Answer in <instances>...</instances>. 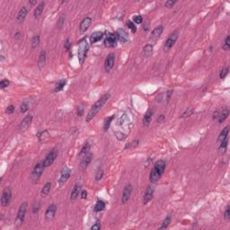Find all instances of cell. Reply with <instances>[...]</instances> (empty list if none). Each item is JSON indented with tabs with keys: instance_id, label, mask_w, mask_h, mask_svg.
Returning a JSON list of instances; mask_svg holds the SVG:
<instances>
[{
	"instance_id": "6da1fadb",
	"label": "cell",
	"mask_w": 230,
	"mask_h": 230,
	"mask_svg": "<svg viewBox=\"0 0 230 230\" xmlns=\"http://www.w3.org/2000/svg\"><path fill=\"white\" fill-rule=\"evenodd\" d=\"M111 95L109 93H106L104 94L100 99H98L94 103V104L91 107L90 111L88 112V113L87 114V117H86V122H89L91 120L95 117V115L99 113V111L103 108V106L106 103V102L110 99Z\"/></svg>"
},
{
	"instance_id": "7a4b0ae2",
	"label": "cell",
	"mask_w": 230,
	"mask_h": 230,
	"mask_svg": "<svg viewBox=\"0 0 230 230\" xmlns=\"http://www.w3.org/2000/svg\"><path fill=\"white\" fill-rule=\"evenodd\" d=\"M165 169V162L164 160H158L156 161L155 164L154 165V167L151 170L150 175H149V179L150 181L152 183H155V181H158L161 176L163 175Z\"/></svg>"
},
{
	"instance_id": "3957f363",
	"label": "cell",
	"mask_w": 230,
	"mask_h": 230,
	"mask_svg": "<svg viewBox=\"0 0 230 230\" xmlns=\"http://www.w3.org/2000/svg\"><path fill=\"white\" fill-rule=\"evenodd\" d=\"M88 43H87V41L86 39H82L80 41H79V44H78V52H77V55H78V61H79V65H83L84 60H86V58L87 56V52H88Z\"/></svg>"
},
{
	"instance_id": "277c9868",
	"label": "cell",
	"mask_w": 230,
	"mask_h": 230,
	"mask_svg": "<svg viewBox=\"0 0 230 230\" xmlns=\"http://www.w3.org/2000/svg\"><path fill=\"white\" fill-rule=\"evenodd\" d=\"M28 209V202L25 201L23 203H22L19 207L18 212H17V216L15 219V226L16 227H19L25 221V214Z\"/></svg>"
},
{
	"instance_id": "5b68a950",
	"label": "cell",
	"mask_w": 230,
	"mask_h": 230,
	"mask_svg": "<svg viewBox=\"0 0 230 230\" xmlns=\"http://www.w3.org/2000/svg\"><path fill=\"white\" fill-rule=\"evenodd\" d=\"M44 168L45 167H44L42 162L36 164V165L34 166L33 170L32 172V174H31V180L33 181V183L38 181V180L41 178V176L42 175V173L44 171Z\"/></svg>"
},
{
	"instance_id": "8992f818",
	"label": "cell",
	"mask_w": 230,
	"mask_h": 230,
	"mask_svg": "<svg viewBox=\"0 0 230 230\" xmlns=\"http://www.w3.org/2000/svg\"><path fill=\"white\" fill-rule=\"evenodd\" d=\"M12 200V191L9 187H6L1 195V205L3 207H7Z\"/></svg>"
},
{
	"instance_id": "52a82bcc",
	"label": "cell",
	"mask_w": 230,
	"mask_h": 230,
	"mask_svg": "<svg viewBox=\"0 0 230 230\" xmlns=\"http://www.w3.org/2000/svg\"><path fill=\"white\" fill-rule=\"evenodd\" d=\"M58 150H57L56 148L52 149L49 154H48V155H46V157H45V159L42 161L44 167L51 166V165L54 163V161L56 160L57 156H58Z\"/></svg>"
},
{
	"instance_id": "ba28073f",
	"label": "cell",
	"mask_w": 230,
	"mask_h": 230,
	"mask_svg": "<svg viewBox=\"0 0 230 230\" xmlns=\"http://www.w3.org/2000/svg\"><path fill=\"white\" fill-rule=\"evenodd\" d=\"M114 63H115V54L112 52L110 54H108V56L106 57V58L104 60V69H105V71L110 72L113 68Z\"/></svg>"
},
{
	"instance_id": "9c48e42d",
	"label": "cell",
	"mask_w": 230,
	"mask_h": 230,
	"mask_svg": "<svg viewBox=\"0 0 230 230\" xmlns=\"http://www.w3.org/2000/svg\"><path fill=\"white\" fill-rule=\"evenodd\" d=\"M178 39V32H174L173 33H171L170 35L168 36V38L166 39V41H165V48L166 50L171 49V48L174 45V43L176 42Z\"/></svg>"
},
{
	"instance_id": "30bf717a",
	"label": "cell",
	"mask_w": 230,
	"mask_h": 230,
	"mask_svg": "<svg viewBox=\"0 0 230 230\" xmlns=\"http://www.w3.org/2000/svg\"><path fill=\"white\" fill-rule=\"evenodd\" d=\"M116 38L119 39V41L120 42H122V43H128L129 41V34L128 32L124 30V29H122V28H120L117 30L116 32Z\"/></svg>"
},
{
	"instance_id": "8fae6325",
	"label": "cell",
	"mask_w": 230,
	"mask_h": 230,
	"mask_svg": "<svg viewBox=\"0 0 230 230\" xmlns=\"http://www.w3.org/2000/svg\"><path fill=\"white\" fill-rule=\"evenodd\" d=\"M70 174H71V171H70V169L68 168V167H64L62 169V171H61V174H60V177L58 179V185L59 186H61L63 185L66 181L68 180V178L70 177Z\"/></svg>"
},
{
	"instance_id": "7c38bea8",
	"label": "cell",
	"mask_w": 230,
	"mask_h": 230,
	"mask_svg": "<svg viewBox=\"0 0 230 230\" xmlns=\"http://www.w3.org/2000/svg\"><path fill=\"white\" fill-rule=\"evenodd\" d=\"M56 211H57V206H56L55 204L50 205L49 207H48L46 212H45V219H46L48 222L51 221V220L54 219Z\"/></svg>"
},
{
	"instance_id": "4fadbf2b",
	"label": "cell",
	"mask_w": 230,
	"mask_h": 230,
	"mask_svg": "<svg viewBox=\"0 0 230 230\" xmlns=\"http://www.w3.org/2000/svg\"><path fill=\"white\" fill-rule=\"evenodd\" d=\"M131 193H132V185L130 184H128L125 185L124 189H123V191H122V203H127L129 199H130V196H131Z\"/></svg>"
},
{
	"instance_id": "5bb4252c",
	"label": "cell",
	"mask_w": 230,
	"mask_h": 230,
	"mask_svg": "<svg viewBox=\"0 0 230 230\" xmlns=\"http://www.w3.org/2000/svg\"><path fill=\"white\" fill-rule=\"evenodd\" d=\"M117 38L115 34L113 33H108L104 39V45L108 48H113L116 46Z\"/></svg>"
},
{
	"instance_id": "9a60e30c",
	"label": "cell",
	"mask_w": 230,
	"mask_h": 230,
	"mask_svg": "<svg viewBox=\"0 0 230 230\" xmlns=\"http://www.w3.org/2000/svg\"><path fill=\"white\" fill-rule=\"evenodd\" d=\"M92 161V155L91 154H87L86 155L83 156V158L81 159L80 165H79V168L81 169L82 171H84L87 168V166L89 165V164Z\"/></svg>"
},
{
	"instance_id": "2e32d148",
	"label": "cell",
	"mask_w": 230,
	"mask_h": 230,
	"mask_svg": "<svg viewBox=\"0 0 230 230\" xmlns=\"http://www.w3.org/2000/svg\"><path fill=\"white\" fill-rule=\"evenodd\" d=\"M91 23H92L91 17H89V16L84 17L82 20V22L80 23V25H79V32H80V33H83V32H86L90 27Z\"/></svg>"
},
{
	"instance_id": "e0dca14e",
	"label": "cell",
	"mask_w": 230,
	"mask_h": 230,
	"mask_svg": "<svg viewBox=\"0 0 230 230\" xmlns=\"http://www.w3.org/2000/svg\"><path fill=\"white\" fill-rule=\"evenodd\" d=\"M32 115L29 114L26 117H25L19 125V129L20 130H26L30 127V125L32 123Z\"/></svg>"
},
{
	"instance_id": "ac0fdd59",
	"label": "cell",
	"mask_w": 230,
	"mask_h": 230,
	"mask_svg": "<svg viewBox=\"0 0 230 230\" xmlns=\"http://www.w3.org/2000/svg\"><path fill=\"white\" fill-rule=\"evenodd\" d=\"M154 188L152 186H148L146 190V191H145L144 193V197H143V202L145 204H147L152 199H153V196H154Z\"/></svg>"
},
{
	"instance_id": "d6986e66",
	"label": "cell",
	"mask_w": 230,
	"mask_h": 230,
	"mask_svg": "<svg viewBox=\"0 0 230 230\" xmlns=\"http://www.w3.org/2000/svg\"><path fill=\"white\" fill-rule=\"evenodd\" d=\"M164 31V27L162 25H159V26H156L151 32V36H150V40L151 41H156L158 40L159 37L161 36L162 32Z\"/></svg>"
},
{
	"instance_id": "ffe728a7",
	"label": "cell",
	"mask_w": 230,
	"mask_h": 230,
	"mask_svg": "<svg viewBox=\"0 0 230 230\" xmlns=\"http://www.w3.org/2000/svg\"><path fill=\"white\" fill-rule=\"evenodd\" d=\"M81 193V184H76L73 190L71 191V194H70V200H76L77 199V197L80 195Z\"/></svg>"
},
{
	"instance_id": "44dd1931",
	"label": "cell",
	"mask_w": 230,
	"mask_h": 230,
	"mask_svg": "<svg viewBox=\"0 0 230 230\" xmlns=\"http://www.w3.org/2000/svg\"><path fill=\"white\" fill-rule=\"evenodd\" d=\"M27 13H28V9L26 6H22V8L19 10L18 12V15H17V17H16V21L18 23H23L25 21L26 15H27Z\"/></svg>"
},
{
	"instance_id": "7402d4cb",
	"label": "cell",
	"mask_w": 230,
	"mask_h": 230,
	"mask_svg": "<svg viewBox=\"0 0 230 230\" xmlns=\"http://www.w3.org/2000/svg\"><path fill=\"white\" fill-rule=\"evenodd\" d=\"M103 32H94L90 36V42L92 44L96 43V42L100 41L103 39Z\"/></svg>"
},
{
	"instance_id": "603a6c76",
	"label": "cell",
	"mask_w": 230,
	"mask_h": 230,
	"mask_svg": "<svg viewBox=\"0 0 230 230\" xmlns=\"http://www.w3.org/2000/svg\"><path fill=\"white\" fill-rule=\"evenodd\" d=\"M154 114V110L153 109H149V110L145 113L144 118H143V125L144 126H148L151 122V120Z\"/></svg>"
},
{
	"instance_id": "cb8c5ba5",
	"label": "cell",
	"mask_w": 230,
	"mask_h": 230,
	"mask_svg": "<svg viewBox=\"0 0 230 230\" xmlns=\"http://www.w3.org/2000/svg\"><path fill=\"white\" fill-rule=\"evenodd\" d=\"M153 51H154V47L153 45L151 44H147L143 48V56L145 58H148L152 55L153 53Z\"/></svg>"
},
{
	"instance_id": "d4e9b609",
	"label": "cell",
	"mask_w": 230,
	"mask_h": 230,
	"mask_svg": "<svg viewBox=\"0 0 230 230\" xmlns=\"http://www.w3.org/2000/svg\"><path fill=\"white\" fill-rule=\"evenodd\" d=\"M44 6H45V3L44 2H41L37 6V7H36L35 10H34V15H33L34 18H39L41 16V15L42 14V12H43Z\"/></svg>"
},
{
	"instance_id": "484cf974",
	"label": "cell",
	"mask_w": 230,
	"mask_h": 230,
	"mask_svg": "<svg viewBox=\"0 0 230 230\" xmlns=\"http://www.w3.org/2000/svg\"><path fill=\"white\" fill-rule=\"evenodd\" d=\"M46 58H47L46 51H41L40 55H39V58H38V67L40 68L44 67V65L46 63Z\"/></svg>"
},
{
	"instance_id": "4316f807",
	"label": "cell",
	"mask_w": 230,
	"mask_h": 230,
	"mask_svg": "<svg viewBox=\"0 0 230 230\" xmlns=\"http://www.w3.org/2000/svg\"><path fill=\"white\" fill-rule=\"evenodd\" d=\"M228 115H229V111H228V109L227 108H225V109H223V111L219 114V123H222V122H224L225 120H226V119L228 117Z\"/></svg>"
},
{
	"instance_id": "83f0119b",
	"label": "cell",
	"mask_w": 230,
	"mask_h": 230,
	"mask_svg": "<svg viewBox=\"0 0 230 230\" xmlns=\"http://www.w3.org/2000/svg\"><path fill=\"white\" fill-rule=\"evenodd\" d=\"M228 131H229V126H226L223 129V130L220 132V134L219 135V138H217V141H223L225 139H227V135H228Z\"/></svg>"
},
{
	"instance_id": "f1b7e54d",
	"label": "cell",
	"mask_w": 230,
	"mask_h": 230,
	"mask_svg": "<svg viewBox=\"0 0 230 230\" xmlns=\"http://www.w3.org/2000/svg\"><path fill=\"white\" fill-rule=\"evenodd\" d=\"M51 181H48V183L45 184V185L43 186L42 190H41V196L42 197H46L48 196V194L50 193L51 191Z\"/></svg>"
},
{
	"instance_id": "f546056e",
	"label": "cell",
	"mask_w": 230,
	"mask_h": 230,
	"mask_svg": "<svg viewBox=\"0 0 230 230\" xmlns=\"http://www.w3.org/2000/svg\"><path fill=\"white\" fill-rule=\"evenodd\" d=\"M171 220H172V215H171V214H168V215L165 217V219L163 220L162 225H161V226H160L159 228H160V229H165V228H167L168 226L170 225V223H171Z\"/></svg>"
},
{
	"instance_id": "4dcf8cb0",
	"label": "cell",
	"mask_w": 230,
	"mask_h": 230,
	"mask_svg": "<svg viewBox=\"0 0 230 230\" xmlns=\"http://www.w3.org/2000/svg\"><path fill=\"white\" fill-rule=\"evenodd\" d=\"M66 84H67V80H66V79L59 80V81L56 84L55 88H54V92H59V91L63 90L64 87L66 86Z\"/></svg>"
},
{
	"instance_id": "1f68e13d",
	"label": "cell",
	"mask_w": 230,
	"mask_h": 230,
	"mask_svg": "<svg viewBox=\"0 0 230 230\" xmlns=\"http://www.w3.org/2000/svg\"><path fill=\"white\" fill-rule=\"evenodd\" d=\"M104 209H105V203H104L103 200H98L97 201H96L95 206H94V210H95L96 212L103 211Z\"/></svg>"
},
{
	"instance_id": "d6a6232c",
	"label": "cell",
	"mask_w": 230,
	"mask_h": 230,
	"mask_svg": "<svg viewBox=\"0 0 230 230\" xmlns=\"http://www.w3.org/2000/svg\"><path fill=\"white\" fill-rule=\"evenodd\" d=\"M113 118H114V116L112 115V116H110V117H108V118L105 119L104 122H103V130H104V131H106L109 128H110V125H111V123H112V122H113Z\"/></svg>"
},
{
	"instance_id": "836d02e7",
	"label": "cell",
	"mask_w": 230,
	"mask_h": 230,
	"mask_svg": "<svg viewBox=\"0 0 230 230\" xmlns=\"http://www.w3.org/2000/svg\"><path fill=\"white\" fill-rule=\"evenodd\" d=\"M89 150H90V144L88 142H87L86 144L84 145V147L82 148L81 149V152L79 154L80 156H84V155H86L87 154L89 153Z\"/></svg>"
},
{
	"instance_id": "e575fe53",
	"label": "cell",
	"mask_w": 230,
	"mask_h": 230,
	"mask_svg": "<svg viewBox=\"0 0 230 230\" xmlns=\"http://www.w3.org/2000/svg\"><path fill=\"white\" fill-rule=\"evenodd\" d=\"M39 44H40V36L34 35L32 39V49H36V48H38Z\"/></svg>"
},
{
	"instance_id": "d590c367",
	"label": "cell",
	"mask_w": 230,
	"mask_h": 230,
	"mask_svg": "<svg viewBox=\"0 0 230 230\" xmlns=\"http://www.w3.org/2000/svg\"><path fill=\"white\" fill-rule=\"evenodd\" d=\"M194 113V110H193L192 108H187V110H185L183 114L181 115V118H187V117H190L191 115H192V113Z\"/></svg>"
},
{
	"instance_id": "8d00e7d4",
	"label": "cell",
	"mask_w": 230,
	"mask_h": 230,
	"mask_svg": "<svg viewBox=\"0 0 230 230\" xmlns=\"http://www.w3.org/2000/svg\"><path fill=\"white\" fill-rule=\"evenodd\" d=\"M127 26H128V28L133 32V33H135L136 32H137V26H136V25L134 23H133L132 21H128L127 22Z\"/></svg>"
},
{
	"instance_id": "74e56055",
	"label": "cell",
	"mask_w": 230,
	"mask_h": 230,
	"mask_svg": "<svg viewBox=\"0 0 230 230\" xmlns=\"http://www.w3.org/2000/svg\"><path fill=\"white\" fill-rule=\"evenodd\" d=\"M41 208V203L40 201H35L32 205V213L33 214H37L39 212V210Z\"/></svg>"
},
{
	"instance_id": "f35d334b",
	"label": "cell",
	"mask_w": 230,
	"mask_h": 230,
	"mask_svg": "<svg viewBox=\"0 0 230 230\" xmlns=\"http://www.w3.org/2000/svg\"><path fill=\"white\" fill-rule=\"evenodd\" d=\"M222 48H223V50L226 51H229V49H230V40H229V35H227L226 37V39H225V42H224Z\"/></svg>"
},
{
	"instance_id": "ab89813d",
	"label": "cell",
	"mask_w": 230,
	"mask_h": 230,
	"mask_svg": "<svg viewBox=\"0 0 230 230\" xmlns=\"http://www.w3.org/2000/svg\"><path fill=\"white\" fill-rule=\"evenodd\" d=\"M28 110H29V104L27 103V102H26V101H25V102H23V103L21 104V107H20V111H21V113H26Z\"/></svg>"
},
{
	"instance_id": "60d3db41",
	"label": "cell",
	"mask_w": 230,
	"mask_h": 230,
	"mask_svg": "<svg viewBox=\"0 0 230 230\" xmlns=\"http://www.w3.org/2000/svg\"><path fill=\"white\" fill-rule=\"evenodd\" d=\"M224 217L226 220H229L230 219V205L227 204L226 207V210H225V212H224Z\"/></svg>"
},
{
	"instance_id": "b9f144b4",
	"label": "cell",
	"mask_w": 230,
	"mask_h": 230,
	"mask_svg": "<svg viewBox=\"0 0 230 230\" xmlns=\"http://www.w3.org/2000/svg\"><path fill=\"white\" fill-rule=\"evenodd\" d=\"M65 25V16L64 15H61L59 17L58 21V29H62V27L64 26Z\"/></svg>"
},
{
	"instance_id": "7bdbcfd3",
	"label": "cell",
	"mask_w": 230,
	"mask_h": 230,
	"mask_svg": "<svg viewBox=\"0 0 230 230\" xmlns=\"http://www.w3.org/2000/svg\"><path fill=\"white\" fill-rule=\"evenodd\" d=\"M133 20V23H137V25H139V23H141L143 22V18L140 15H134L132 18Z\"/></svg>"
},
{
	"instance_id": "ee69618b",
	"label": "cell",
	"mask_w": 230,
	"mask_h": 230,
	"mask_svg": "<svg viewBox=\"0 0 230 230\" xmlns=\"http://www.w3.org/2000/svg\"><path fill=\"white\" fill-rule=\"evenodd\" d=\"M228 71H229V69H228V68H227V67H226V68H223L221 69V71H220L219 77H220L221 79L225 78V77H226V76L228 74Z\"/></svg>"
},
{
	"instance_id": "f6af8a7d",
	"label": "cell",
	"mask_w": 230,
	"mask_h": 230,
	"mask_svg": "<svg viewBox=\"0 0 230 230\" xmlns=\"http://www.w3.org/2000/svg\"><path fill=\"white\" fill-rule=\"evenodd\" d=\"M9 84H10V81L7 80V79H3L1 80V82H0V88L1 89H5L6 87H9Z\"/></svg>"
},
{
	"instance_id": "bcb514c9",
	"label": "cell",
	"mask_w": 230,
	"mask_h": 230,
	"mask_svg": "<svg viewBox=\"0 0 230 230\" xmlns=\"http://www.w3.org/2000/svg\"><path fill=\"white\" fill-rule=\"evenodd\" d=\"M227 143H228V139H227L220 142V147H219V150H220V151H223V152H224V151L226 150V147H227Z\"/></svg>"
},
{
	"instance_id": "7dc6e473",
	"label": "cell",
	"mask_w": 230,
	"mask_h": 230,
	"mask_svg": "<svg viewBox=\"0 0 230 230\" xmlns=\"http://www.w3.org/2000/svg\"><path fill=\"white\" fill-rule=\"evenodd\" d=\"M103 176V169H100V170H99L97 173H96L95 180H96V181H100V180H102Z\"/></svg>"
},
{
	"instance_id": "c3c4849f",
	"label": "cell",
	"mask_w": 230,
	"mask_h": 230,
	"mask_svg": "<svg viewBox=\"0 0 230 230\" xmlns=\"http://www.w3.org/2000/svg\"><path fill=\"white\" fill-rule=\"evenodd\" d=\"M176 4V1H173V0H168L165 3V6L167 8H172L174 5Z\"/></svg>"
},
{
	"instance_id": "681fc988",
	"label": "cell",
	"mask_w": 230,
	"mask_h": 230,
	"mask_svg": "<svg viewBox=\"0 0 230 230\" xmlns=\"http://www.w3.org/2000/svg\"><path fill=\"white\" fill-rule=\"evenodd\" d=\"M15 111V107L14 105H9V106H7V108H6V113L7 114H12Z\"/></svg>"
},
{
	"instance_id": "f907efd6",
	"label": "cell",
	"mask_w": 230,
	"mask_h": 230,
	"mask_svg": "<svg viewBox=\"0 0 230 230\" xmlns=\"http://www.w3.org/2000/svg\"><path fill=\"white\" fill-rule=\"evenodd\" d=\"M101 227H102L101 223L100 222H96L94 226H91V229L92 230H99V229H101Z\"/></svg>"
},
{
	"instance_id": "816d5d0a",
	"label": "cell",
	"mask_w": 230,
	"mask_h": 230,
	"mask_svg": "<svg viewBox=\"0 0 230 230\" xmlns=\"http://www.w3.org/2000/svg\"><path fill=\"white\" fill-rule=\"evenodd\" d=\"M70 47H71V42H70V40L68 39L66 41H65V44H64V48L67 50V51H69L70 50Z\"/></svg>"
},
{
	"instance_id": "f5cc1de1",
	"label": "cell",
	"mask_w": 230,
	"mask_h": 230,
	"mask_svg": "<svg viewBox=\"0 0 230 230\" xmlns=\"http://www.w3.org/2000/svg\"><path fill=\"white\" fill-rule=\"evenodd\" d=\"M80 196H81L82 199H87V191L86 190L82 191L81 193H80Z\"/></svg>"
},
{
	"instance_id": "db71d44e",
	"label": "cell",
	"mask_w": 230,
	"mask_h": 230,
	"mask_svg": "<svg viewBox=\"0 0 230 230\" xmlns=\"http://www.w3.org/2000/svg\"><path fill=\"white\" fill-rule=\"evenodd\" d=\"M83 112H84V108L83 107H78L77 108V115L78 116H82L83 115Z\"/></svg>"
},
{
	"instance_id": "11a10c76",
	"label": "cell",
	"mask_w": 230,
	"mask_h": 230,
	"mask_svg": "<svg viewBox=\"0 0 230 230\" xmlns=\"http://www.w3.org/2000/svg\"><path fill=\"white\" fill-rule=\"evenodd\" d=\"M164 119H165V116H164L163 114H161V115H160V116H159L158 118H157V120H156V122L160 123V122H163V120H164Z\"/></svg>"
},
{
	"instance_id": "9f6ffc18",
	"label": "cell",
	"mask_w": 230,
	"mask_h": 230,
	"mask_svg": "<svg viewBox=\"0 0 230 230\" xmlns=\"http://www.w3.org/2000/svg\"><path fill=\"white\" fill-rule=\"evenodd\" d=\"M21 38V33L20 32H16L15 34V40H19Z\"/></svg>"
},
{
	"instance_id": "6f0895ef",
	"label": "cell",
	"mask_w": 230,
	"mask_h": 230,
	"mask_svg": "<svg viewBox=\"0 0 230 230\" xmlns=\"http://www.w3.org/2000/svg\"><path fill=\"white\" fill-rule=\"evenodd\" d=\"M219 112H217V111L214 112V113H213V119H214V120L217 119V117H219Z\"/></svg>"
},
{
	"instance_id": "680465c9",
	"label": "cell",
	"mask_w": 230,
	"mask_h": 230,
	"mask_svg": "<svg viewBox=\"0 0 230 230\" xmlns=\"http://www.w3.org/2000/svg\"><path fill=\"white\" fill-rule=\"evenodd\" d=\"M36 3H37V1H36V0H35V1H30V4H31L32 6H34V5H36Z\"/></svg>"
}]
</instances>
